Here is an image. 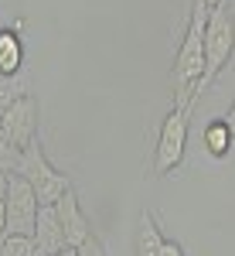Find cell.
Masks as SVG:
<instances>
[{"label":"cell","instance_id":"9c48e42d","mask_svg":"<svg viewBox=\"0 0 235 256\" xmlns=\"http://www.w3.org/2000/svg\"><path fill=\"white\" fill-rule=\"evenodd\" d=\"M24 68V41L17 28H3L0 31V76H14Z\"/></svg>","mask_w":235,"mask_h":256},{"label":"cell","instance_id":"52a82bcc","mask_svg":"<svg viewBox=\"0 0 235 256\" xmlns=\"http://www.w3.org/2000/svg\"><path fill=\"white\" fill-rule=\"evenodd\" d=\"M51 208H55L58 226H61V232H65V246L78 250L85 239L92 236V222H89V216L82 212V202H78L75 188H68V192H65V195H61Z\"/></svg>","mask_w":235,"mask_h":256},{"label":"cell","instance_id":"4fadbf2b","mask_svg":"<svg viewBox=\"0 0 235 256\" xmlns=\"http://www.w3.org/2000/svg\"><path fill=\"white\" fill-rule=\"evenodd\" d=\"M75 253H78V256H106V246H102V242H99V236L92 232V236L85 239V242L78 246Z\"/></svg>","mask_w":235,"mask_h":256},{"label":"cell","instance_id":"277c9868","mask_svg":"<svg viewBox=\"0 0 235 256\" xmlns=\"http://www.w3.org/2000/svg\"><path fill=\"white\" fill-rule=\"evenodd\" d=\"M195 106H171L167 120L160 123V134H157V147H154V174L164 178L171 174L177 164L184 160L188 150V120H191Z\"/></svg>","mask_w":235,"mask_h":256},{"label":"cell","instance_id":"3957f363","mask_svg":"<svg viewBox=\"0 0 235 256\" xmlns=\"http://www.w3.org/2000/svg\"><path fill=\"white\" fill-rule=\"evenodd\" d=\"M14 174H20L27 184H31V192H34V198H38V205H55V202H58V198L72 188L68 174H65V171H58L51 160L44 158L41 140H31V144L20 150Z\"/></svg>","mask_w":235,"mask_h":256},{"label":"cell","instance_id":"9a60e30c","mask_svg":"<svg viewBox=\"0 0 235 256\" xmlns=\"http://www.w3.org/2000/svg\"><path fill=\"white\" fill-rule=\"evenodd\" d=\"M195 4H201V7H205V10H212V7H218V4H222V0H195Z\"/></svg>","mask_w":235,"mask_h":256},{"label":"cell","instance_id":"8fae6325","mask_svg":"<svg viewBox=\"0 0 235 256\" xmlns=\"http://www.w3.org/2000/svg\"><path fill=\"white\" fill-rule=\"evenodd\" d=\"M160 226H157V218L143 208V216H140V226H137V256H157L160 253Z\"/></svg>","mask_w":235,"mask_h":256},{"label":"cell","instance_id":"5bb4252c","mask_svg":"<svg viewBox=\"0 0 235 256\" xmlns=\"http://www.w3.org/2000/svg\"><path fill=\"white\" fill-rule=\"evenodd\" d=\"M7 181H10V174L0 168V202H3V195H7Z\"/></svg>","mask_w":235,"mask_h":256},{"label":"cell","instance_id":"7a4b0ae2","mask_svg":"<svg viewBox=\"0 0 235 256\" xmlns=\"http://www.w3.org/2000/svg\"><path fill=\"white\" fill-rule=\"evenodd\" d=\"M232 52H235V10H232V0H222L218 7L208 10V18H205V31H201L205 72H201L198 92H205L218 79V72L229 65Z\"/></svg>","mask_w":235,"mask_h":256},{"label":"cell","instance_id":"ba28073f","mask_svg":"<svg viewBox=\"0 0 235 256\" xmlns=\"http://www.w3.org/2000/svg\"><path fill=\"white\" fill-rule=\"evenodd\" d=\"M31 246H34V256H55L58 250H65V232H61L58 216H55L51 205H38V218H34Z\"/></svg>","mask_w":235,"mask_h":256},{"label":"cell","instance_id":"6da1fadb","mask_svg":"<svg viewBox=\"0 0 235 256\" xmlns=\"http://www.w3.org/2000/svg\"><path fill=\"white\" fill-rule=\"evenodd\" d=\"M205 18L208 10L195 4L191 7V20L188 31L181 38V48L174 55V68H171V86H174V106H195L201 92V72H205V55H201V31H205Z\"/></svg>","mask_w":235,"mask_h":256},{"label":"cell","instance_id":"8992f818","mask_svg":"<svg viewBox=\"0 0 235 256\" xmlns=\"http://www.w3.org/2000/svg\"><path fill=\"white\" fill-rule=\"evenodd\" d=\"M0 137L14 150H24L31 140H38V99H34V92L10 102L0 113Z\"/></svg>","mask_w":235,"mask_h":256},{"label":"cell","instance_id":"30bf717a","mask_svg":"<svg viewBox=\"0 0 235 256\" xmlns=\"http://www.w3.org/2000/svg\"><path fill=\"white\" fill-rule=\"evenodd\" d=\"M232 140H235V134H232V120H212L208 126H205V147H208V154L212 158H225L229 150H232Z\"/></svg>","mask_w":235,"mask_h":256},{"label":"cell","instance_id":"e0dca14e","mask_svg":"<svg viewBox=\"0 0 235 256\" xmlns=\"http://www.w3.org/2000/svg\"><path fill=\"white\" fill-rule=\"evenodd\" d=\"M0 239H3V202H0Z\"/></svg>","mask_w":235,"mask_h":256},{"label":"cell","instance_id":"2e32d148","mask_svg":"<svg viewBox=\"0 0 235 256\" xmlns=\"http://www.w3.org/2000/svg\"><path fill=\"white\" fill-rule=\"evenodd\" d=\"M55 256H78V253H75V250H72V246H65V250H58V253H55Z\"/></svg>","mask_w":235,"mask_h":256},{"label":"cell","instance_id":"5b68a950","mask_svg":"<svg viewBox=\"0 0 235 256\" xmlns=\"http://www.w3.org/2000/svg\"><path fill=\"white\" fill-rule=\"evenodd\" d=\"M38 218V198L20 174H10L3 195V236H31Z\"/></svg>","mask_w":235,"mask_h":256},{"label":"cell","instance_id":"7c38bea8","mask_svg":"<svg viewBox=\"0 0 235 256\" xmlns=\"http://www.w3.org/2000/svg\"><path fill=\"white\" fill-rule=\"evenodd\" d=\"M0 256H34L31 236H3L0 239Z\"/></svg>","mask_w":235,"mask_h":256}]
</instances>
